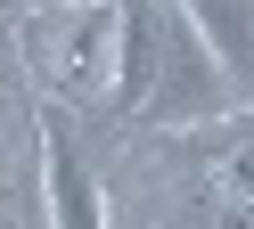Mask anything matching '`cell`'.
Listing matches in <instances>:
<instances>
[{
  "instance_id": "5b68a950",
  "label": "cell",
  "mask_w": 254,
  "mask_h": 229,
  "mask_svg": "<svg viewBox=\"0 0 254 229\" xmlns=\"http://www.w3.org/2000/svg\"><path fill=\"white\" fill-rule=\"evenodd\" d=\"M17 8H50V0H0V16H17Z\"/></svg>"
},
{
  "instance_id": "7a4b0ae2",
  "label": "cell",
  "mask_w": 254,
  "mask_h": 229,
  "mask_svg": "<svg viewBox=\"0 0 254 229\" xmlns=\"http://www.w3.org/2000/svg\"><path fill=\"white\" fill-rule=\"evenodd\" d=\"M41 196H50V229H107V196L58 107H41Z\"/></svg>"
},
{
  "instance_id": "3957f363",
  "label": "cell",
  "mask_w": 254,
  "mask_h": 229,
  "mask_svg": "<svg viewBox=\"0 0 254 229\" xmlns=\"http://www.w3.org/2000/svg\"><path fill=\"white\" fill-rule=\"evenodd\" d=\"M172 8L205 33V49L221 57L238 107H254V0H172Z\"/></svg>"
},
{
  "instance_id": "277c9868",
  "label": "cell",
  "mask_w": 254,
  "mask_h": 229,
  "mask_svg": "<svg viewBox=\"0 0 254 229\" xmlns=\"http://www.w3.org/2000/svg\"><path fill=\"white\" fill-rule=\"evenodd\" d=\"M156 25H164V0H123L115 8V98L131 114L156 82Z\"/></svg>"
},
{
  "instance_id": "6da1fadb",
  "label": "cell",
  "mask_w": 254,
  "mask_h": 229,
  "mask_svg": "<svg viewBox=\"0 0 254 229\" xmlns=\"http://www.w3.org/2000/svg\"><path fill=\"white\" fill-rule=\"evenodd\" d=\"M221 114H238L230 74H221V57L205 49V33L164 0V25H156V82H148V98H139V123L197 131V123H221Z\"/></svg>"
}]
</instances>
